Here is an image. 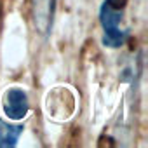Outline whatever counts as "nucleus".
Wrapping results in <instances>:
<instances>
[{
  "instance_id": "nucleus-1",
  "label": "nucleus",
  "mask_w": 148,
  "mask_h": 148,
  "mask_svg": "<svg viewBox=\"0 0 148 148\" xmlns=\"http://www.w3.org/2000/svg\"><path fill=\"white\" fill-rule=\"evenodd\" d=\"M125 4L127 0H105L99 7V23L103 28L105 47L119 49L129 38V30L122 28Z\"/></svg>"
},
{
  "instance_id": "nucleus-3",
  "label": "nucleus",
  "mask_w": 148,
  "mask_h": 148,
  "mask_svg": "<svg viewBox=\"0 0 148 148\" xmlns=\"http://www.w3.org/2000/svg\"><path fill=\"white\" fill-rule=\"evenodd\" d=\"M56 0H32V19L38 35L47 38L52 30Z\"/></svg>"
},
{
  "instance_id": "nucleus-2",
  "label": "nucleus",
  "mask_w": 148,
  "mask_h": 148,
  "mask_svg": "<svg viewBox=\"0 0 148 148\" xmlns=\"http://www.w3.org/2000/svg\"><path fill=\"white\" fill-rule=\"evenodd\" d=\"M2 112L4 117L9 120H25L30 112V101L28 94L21 87H9L4 94L2 101Z\"/></svg>"
},
{
  "instance_id": "nucleus-4",
  "label": "nucleus",
  "mask_w": 148,
  "mask_h": 148,
  "mask_svg": "<svg viewBox=\"0 0 148 148\" xmlns=\"http://www.w3.org/2000/svg\"><path fill=\"white\" fill-rule=\"evenodd\" d=\"M23 131H25L23 124H11L5 120H0V148L16 146Z\"/></svg>"
}]
</instances>
